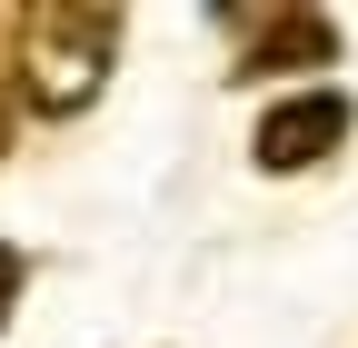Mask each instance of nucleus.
I'll return each instance as SVG.
<instances>
[{
    "instance_id": "obj_1",
    "label": "nucleus",
    "mask_w": 358,
    "mask_h": 348,
    "mask_svg": "<svg viewBox=\"0 0 358 348\" xmlns=\"http://www.w3.org/2000/svg\"><path fill=\"white\" fill-rule=\"evenodd\" d=\"M120 40H129V20L110 10V0H40V10H20L10 90H20L40 119H80L90 100L110 90Z\"/></svg>"
},
{
    "instance_id": "obj_2",
    "label": "nucleus",
    "mask_w": 358,
    "mask_h": 348,
    "mask_svg": "<svg viewBox=\"0 0 358 348\" xmlns=\"http://www.w3.org/2000/svg\"><path fill=\"white\" fill-rule=\"evenodd\" d=\"M348 129H358L348 90H299V100H268L249 150H259V169H319L329 150H348Z\"/></svg>"
},
{
    "instance_id": "obj_3",
    "label": "nucleus",
    "mask_w": 358,
    "mask_h": 348,
    "mask_svg": "<svg viewBox=\"0 0 358 348\" xmlns=\"http://www.w3.org/2000/svg\"><path fill=\"white\" fill-rule=\"evenodd\" d=\"M229 30H249V60L239 70H338L329 10H268V20H229Z\"/></svg>"
},
{
    "instance_id": "obj_4",
    "label": "nucleus",
    "mask_w": 358,
    "mask_h": 348,
    "mask_svg": "<svg viewBox=\"0 0 358 348\" xmlns=\"http://www.w3.org/2000/svg\"><path fill=\"white\" fill-rule=\"evenodd\" d=\"M10 298H20V249H0V328H10Z\"/></svg>"
},
{
    "instance_id": "obj_5",
    "label": "nucleus",
    "mask_w": 358,
    "mask_h": 348,
    "mask_svg": "<svg viewBox=\"0 0 358 348\" xmlns=\"http://www.w3.org/2000/svg\"><path fill=\"white\" fill-rule=\"evenodd\" d=\"M10 129H20V90H10V60H0V150H10Z\"/></svg>"
}]
</instances>
